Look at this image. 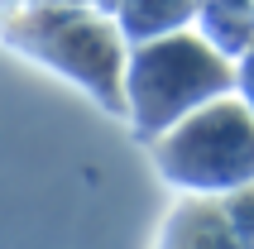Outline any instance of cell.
<instances>
[{
    "label": "cell",
    "mask_w": 254,
    "mask_h": 249,
    "mask_svg": "<svg viewBox=\"0 0 254 249\" xmlns=\"http://www.w3.org/2000/svg\"><path fill=\"white\" fill-rule=\"evenodd\" d=\"M230 82H235L230 58H221L201 34L178 29V34H158L125 48L120 96L139 134H163L197 106L216 101Z\"/></svg>",
    "instance_id": "6da1fadb"
},
{
    "label": "cell",
    "mask_w": 254,
    "mask_h": 249,
    "mask_svg": "<svg viewBox=\"0 0 254 249\" xmlns=\"http://www.w3.org/2000/svg\"><path fill=\"white\" fill-rule=\"evenodd\" d=\"M0 39L29 53L34 62L58 67L67 82H82L101 106L125 115L120 77H125V34L96 5H24L0 24Z\"/></svg>",
    "instance_id": "7a4b0ae2"
},
{
    "label": "cell",
    "mask_w": 254,
    "mask_h": 249,
    "mask_svg": "<svg viewBox=\"0 0 254 249\" xmlns=\"http://www.w3.org/2000/svg\"><path fill=\"white\" fill-rule=\"evenodd\" d=\"M158 173L192 196L240 192L254 182V111L245 101L216 96L163 129Z\"/></svg>",
    "instance_id": "3957f363"
},
{
    "label": "cell",
    "mask_w": 254,
    "mask_h": 249,
    "mask_svg": "<svg viewBox=\"0 0 254 249\" xmlns=\"http://www.w3.org/2000/svg\"><path fill=\"white\" fill-rule=\"evenodd\" d=\"M192 19L221 58H235L254 43V0H192Z\"/></svg>",
    "instance_id": "277c9868"
},
{
    "label": "cell",
    "mask_w": 254,
    "mask_h": 249,
    "mask_svg": "<svg viewBox=\"0 0 254 249\" xmlns=\"http://www.w3.org/2000/svg\"><path fill=\"white\" fill-rule=\"evenodd\" d=\"M111 19L120 24L125 43H144L158 34H178L192 19V0H115Z\"/></svg>",
    "instance_id": "5b68a950"
},
{
    "label": "cell",
    "mask_w": 254,
    "mask_h": 249,
    "mask_svg": "<svg viewBox=\"0 0 254 249\" xmlns=\"http://www.w3.org/2000/svg\"><path fill=\"white\" fill-rule=\"evenodd\" d=\"M163 249H240V240H235L221 206H197L192 201V206H183L173 216Z\"/></svg>",
    "instance_id": "8992f818"
},
{
    "label": "cell",
    "mask_w": 254,
    "mask_h": 249,
    "mask_svg": "<svg viewBox=\"0 0 254 249\" xmlns=\"http://www.w3.org/2000/svg\"><path fill=\"white\" fill-rule=\"evenodd\" d=\"M221 211H226V221H230V230H235V240H240V249H254V182L240 187Z\"/></svg>",
    "instance_id": "52a82bcc"
},
{
    "label": "cell",
    "mask_w": 254,
    "mask_h": 249,
    "mask_svg": "<svg viewBox=\"0 0 254 249\" xmlns=\"http://www.w3.org/2000/svg\"><path fill=\"white\" fill-rule=\"evenodd\" d=\"M240 91H245V106L254 111V43L240 53Z\"/></svg>",
    "instance_id": "ba28073f"
},
{
    "label": "cell",
    "mask_w": 254,
    "mask_h": 249,
    "mask_svg": "<svg viewBox=\"0 0 254 249\" xmlns=\"http://www.w3.org/2000/svg\"><path fill=\"white\" fill-rule=\"evenodd\" d=\"M24 5H39V0H0V24H5L10 14H19Z\"/></svg>",
    "instance_id": "9c48e42d"
},
{
    "label": "cell",
    "mask_w": 254,
    "mask_h": 249,
    "mask_svg": "<svg viewBox=\"0 0 254 249\" xmlns=\"http://www.w3.org/2000/svg\"><path fill=\"white\" fill-rule=\"evenodd\" d=\"M39 5H91V0H39Z\"/></svg>",
    "instance_id": "30bf717a"
},
{
    "label": "cell",
    "mask_w": 254,
    "mask_h": 249,
    "mask_svg": "<svg viewBox=\"0 0 254 249\" xmlns=\"http://www.w3.org/2000/svg\"><path fill=\"white\" fill-rule=\"evenodd\" d=\"M91 5H96V10H106V14L115 10V0H91Z\"/></svg>",
    "instance_id": "8fae6325"
}]
</instances>
